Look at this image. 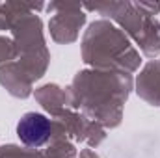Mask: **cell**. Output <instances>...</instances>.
Here are the masks:
<instances>
[{"label": "cell", "instance_id": "6da1fadb", "mask_svg": "<svg viewBox=\"0 0 160 158\" xmlns=\"http://www.w3.org/2000/svg\"><path fill=\"white\" fill-rule=\"evenodd\" d=\"M17 136L26 147H43L50 138V121L43 114L28 112L17 123Z\"/></svg>", "mask_w": 160, "mask_h": 158}]
</instances>
